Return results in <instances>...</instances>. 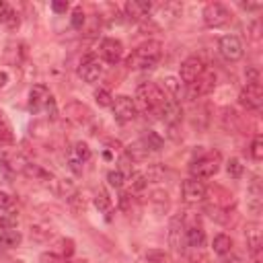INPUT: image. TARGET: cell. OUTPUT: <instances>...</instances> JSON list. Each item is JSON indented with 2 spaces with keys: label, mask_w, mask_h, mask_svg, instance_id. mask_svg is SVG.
Returning <instances> with one entry per match:
<instances>
[{
  "label": "cell",
  "mask_w": 263,
  "mask_h": 263,
  "mask_svg": "<svg viewBox=\"0 0 263 263\" xmlns=\"http://www.w3.org/2000/svg\"><path fill=\"white\" fill-rule=\"evenodd\" d=\"M158 115H160V119H162L166 125L175 127V125H179L181 119H183V109H181V105H179L175 99H166V103L162 105V109H160Z\"/></svg>",
  "instance_id": "9a60e30c"
},
{
  "label": "cell",
  "mask_w": 263,
  "mask_h": 263,
  "mask_svg": "<svg viewBox=\"0 0 263 263\" xmlns=\"http://www.w3.org/2000/svg\"><path fill=\"white\" fill-rule=\"evenodd\" d=\"M245 238H247L249 253L257 257V255H259V251H261V245H263V236H261V224H259V222H251V224H247Z\"/></svg>",
  "instance_id": "e0dca14e"
},
{
  "label": "cell",
  "mask_w": 263,
  "mask_h": 263,
  "mask_svg": "<svg viewBox=\"0 0 263 263\" xmlns=\"http://www.w3.org/2000/svg\"><path fill=\"white\" fill-rule=\"evenodd\" d=\"M66 117H68L72 123H76V125H84V123L90 121L92 111H90L84 103H80V101H72V103L66 105Z\"/></svg>",
  "instance_id": "7c38bea8"
},
{
  "label": "cell",
  "mask_w": 263,
  "mask_h": 263,
  "mask_svg": "<svg viewBox=\"0 0 263 263\" xmlns=\"http://www.w3.org/2000/svg\"><path fill=\"white\" fill-rule=\"evenodd\" d=\"M107 181H109V185H111V187L119 189V187L125 183V175H123V171L115 168V171H109V173H107Z\"/></svg>",
  "instance_id": "d590c367"
},
{
  "label": "cell",
  "mask_w": 263,
  "mask_h": 263,
  "mask_svg": "<svg viewBox=\"0 0 263 263\" xmlns=\"http://www.w3.org/2000/svg\"><path fill=\"white\" fill-rule=\"evenodd\" d=\"M99 55L107 62V64H117L123 55V43L119 39L113 37H105L99 45Z\"/></svg>",
  "instance_id": "30bf717a"
},
{
  "label": "cell",
  "mask_w": 263,
  "mask_h": 263,
  "mask_svg": "<svg viewBox=\"0 0 263 263\" xmlns=\"http://www.w3.org/2000/svg\"><path fill=\"white\" fill-rule=\"evenodd\" d=\"M74 240L72 238H62L60 240V253H62V257L64 259H70L72 255H74Z\"/></svg>",
  "instance_id": "60d3db41"
},
{
  "label": "cell",
  "mask_w": 263,
  "mask_h": 263,
  "mask_svg": "<svg viewBox=\"0 0 263 263\" xmlns=\"http://www.w3.org/2000/svg\"><path fill=\"white\" fill-rule=\"evenodd\" d=\"M12 203H14L12 195L6 191H0V210H8V208H12Z\"/></svg>",
  "instance_id": "bcb514c9"
},
{
  "label": "cell",
  "mask_w": 263,
  "mask_h": 263,
  "mask_svg": "<svg viewBox=\"0 0 263 263\" xmlns=\"http://www.w3.org/2000/svg\"><path fill=\"white\" fill-rule=\"evenodd\" d=\"M51 92L45 84H35L29 90V111L31 113H39L41 109H45V103L49 101Z\"/></svg>",
  "instance_id": "4fadbf2b"
},
{
  "label": "cell",
  "mask_w": 263,
  "mask_h": 263,
  "mask_svg": "<svg viewBox=\"0 0 263 263\" xmlns=\"http://www.w3.org/2000/svg\"><path fill=\"white\" fill-rule=\"evenodd\" d=\"M203 70H205V68H203V62H201L197 55H191V58H187V60L181 62L179 80L189 86V84H193V82L203 74Z\"/></svg>",
  "instance_id": "9c48e42d"
},
{
  "label": "cell",
  "mask_w": 263,
  "mask_h": 263,
  "mask_svg": "<svg viewBox=\"0 0 263 263\" xmlns=\"http://www.w3.org/2000/svg\"><path fill=\"white\" fill-rule=\"evenodd\" d=\"M201 16H203L205 27H210V29H220V27H224L230 21V12H228V8L222 2H210V4H205Z\"/></svg>",
  "instance_id": "277c9868"
},
{
  "label": "cell",
  "mask_w": 263,
  "mask_h": 263,
  "mask_svg": "<svg viewBox=\"0 0 263 263\" xmlns=\"http://www.w3.org/2000/svg\"><path fill=\"white\" fill-rule=\"evenodd\" d=\"M164 173H166V168H164L162 164H152V166L148 168V173H144V175H146V179H148V181L158 183V181H162Z\"/></svg>",
  "instance_id": "836d02e7"
},
{
  "label": "cell",
  "mask_w": 263,
  "mask_h": 263,
  "mask_svg": "<svg viewBox=\"0 0 263 263\" xmlns=\"http://www.w3.org/2000/svg\"><path fill=\"white\" fill-rule=\"evenodd\" d=\"M14 14V10L10 8V4H6V2H0V25H4L6 27V23H8V18Z\"/></svg>",
  "instance_id": "7bdbcfd3"
},
{
  "label": "cell",
  "mask_w": 263,
  "mask_h": 263,
  "mask_svg": "<svg viewBox=\"0 0 263 263\" xmlns=\"http://www.w3.org/2000/svg\"><path fill=\"white\" fill-rule=\"evenodd\" d=\"M136 109L144 111V113H160L162 105L166 103V95L164 90L154 84V82H144L136 88V97H134Z\"/></svg>",
  "instance_id": "7a4b0ae2"
},
{
  "label": "cell",
  "mask_w": 263,
  "mask_h": 263,
  "mask_svg": "<svg viewBox=\"0 0 263 263\" xmlns=\"http://www.w3.org/2000/svg\"><path fill=\"white\" fill-rule=\"evenodd\" d=\"M45 111L49 113V117H51V119H55V115H58V107H55V101H53V97H49V101L45 103Z\"/></svg>",
  "instance_id": "681fc988"
},
{
  "label": "cell",
  "mask_w": 263,
  "mask_h": 263,
  "mask_svg": "<svg viewBox=\"0 0 263 263\" xmlns=\"http://www.w3.org/2000/svg\"><path fill=\"white\" fill-rule=\"evenodd\" d=\"M245 76H247V84H259V70L257 68H247L245 70Z\"/></svg>",
  "instance_id": "f6af8a7d"
},
{
  "label": "cell",
  "mask_w": 263,
  "mask_h": 263,
  "mask_svg": "<svg viewBox=\"0 0 263 263\" xmlns=\"http://www.w3.org/2000/svg\"><path fill=\"white\" fill-rule=\"evenodd\" d=\"M218 49H220L222 58L228 60V62H238V60L242 58V53H245L242 41H240L236 35H224V37H220Z\"/></svg>",
  "instance_id": "52a82bcc"
},
{
  "label": "cell",
  "mask_w": 263,
  "mask_h": 263,
  "mask_svg": "<svg viewBox=\"0 0 263 263\" xmlns=\"http://www.w3.org/2000/svg\"><path fill=\"white\" fill-rule=\"evenodd\" d=\"M152 203L156 205V212H166V208H168V193L166 191H162V189H156V191H152Z\"/></svg>",
  "instance_id": "f1b7e54d"
},
{
  "label": "cell",
  "mask_w": 263,
  "mask_h": 263,
  "mask_svg": "<svg viewBox=\"0 0 263 263\" xmlns=\"http://www.w3.org/2000/svg\"><path fill=\"white\" fill-rule=\"evenodd\" d=\"M125 152H127V158H129V160H144V158H146V154H148V150L144 148V144H142V142L129 144V146L125 148Z\"/></svg>",
  "instance_id": "83f0119b"
},
{
  "label": "cell",
  "mask_w": 263,
  "mask_h": 263,
  "mask_svg": "<svg viewBox=\"0 0 263 263\" xmlns=\"http://www.w3.org/2000/svg\"><path fill=\"white\" fill-rule=\"evenodd\" d=\"M185 240H187V245L193 247V249L203 247V242H205V232H203V228L197 226V224L189 226V228L185 230Z\"/></svg>",
  "instance_id": "ffe728a7"
},
{
  "label": "cell",
  "mask_w": 263,
  "mask_h": 263,
  "mask_svg": "<svg viewBox=\"0 0 263 263\" xmlns=\"http://www.w3.org/2000/svg\"><path fill=\"white\" fill-rule=\"evenodd\" d=\"M8 80H10V76H8V72H4V70H0V88H4V86L8 84Z\"/></svg>",
  "instance_id": "f5cc1de1"
},
{
  "label": "cell",
  "mask_w": 263,
  "mask_h": 263,
  "mask_svg": "<svg viewBox=\"0 0 263 263\" xmlns=\"http://www.w3.org/2000/svg\"><path fill=\"white\" fill-rule=\"evenodd\" d=\"M240 8H245V10H257V8H261V2H240Z\"/></svg>",
  "instance_id": "816d5d0a"
},
{
  "label": "cell",
  "mask_w": 263,
  "mask_h": 263,
  "mask_svg": "<svg viewBox=\"0 0 263 263\" xmlns=\"http://www.w3.org/2000/svg\"><path fill=\"white\" fill-rule=\"evenodd\" d=\"M140 142L144 144V148H146L148 152H150V150H160V148H162V144H164V140H162L156 132H152V129H148Z\"/></svg>",
  "instance_id": "d4e9b609"
},
{
  "label": "cell",
  "mask_w": 263,
  "mask_h": 263,
  "mask_svg": "<svg viewBox=\"0 0 263 263\" xmlns=\"http://www.w3.org/2000/svg\"><path fill=\"white\" fill-rule=\"evenodd\" d=\"M232 238L228 236V234H216L214 236V240H212V249H214V253L216 255H228L230 251H232Z\"/></svg>",
  "instance_id": "7402d4cb"
},
{
  "label": "cell",
  "mask_w": 263,
  "mask_h": 263,
  "mask_svg": "<svg viewBox=\"0 0 263 263\" xmlns=\"http://www.w3.org/2000/svg\"><path fill=\"white\" fill-rule=\"evenodd\" d=\"M95 101H97L101 107H111L113 97H111V92H109L107 88H99V90H95Z\"/></svg>",
  "instance_id": "f35d334b"
},
{
  "label": "cell",
  "mask_w": 263,
  "mask_h": 263,
  "mask_svg": "<svg viewBox=\"0 0 263 263\" xmlns=\"http://www.w3.org/2000/svg\"><path fill=\"white\" fill-rule=\"evenodd\" d=\"M27 164L29 162L21 154H8V152H2L0 154V166L6 168V171H18V173H23Z\"/></svg>",
  "instance_id": "ac0fdd59"
},
{
  "label": "cell",
  "mask_w": 263,
  "mask_h": 263,
  "mask_svg": "<svg viewBox=\"0 0 263 263\" xmlns=\"http://www.w3.org/2000/svg\"><path fill=\"white\" fill-rule=\"evenodd\" d=\"M238 103L249 109V111H257L263 103V90H261V84H247L240 95H238Z\"/></svg>",
  "instance_id": "8fae6325"
},
{
  "label": "cell",
  "mask_w": 263,
  "mask_h": 263,
  "mask_svg": "<svg viewBox=\"0 0 263 263\" xmlns=\"http://www.w3.org/2000/svg\"><path fill=\"white\" fill-rule=\"evenodd\" d=\"M18 25H21V18H18V14L14 12V14H12L10 18H8V23H6V27H8L10 31H14V29H16Z\"/></svg>",
  "instance_id": "f907efd6"
},
{
  "label": "cell",
  "mask_w": 263,
  "mask_h": 263,
  "mask_svg": "<svg viewBox=\"0 0 263 263\" xmlns=\"http://www.w3.org/2000/svg\"><path fill=\"white\" fill-rule=\"evenodd\" d=\"M68 8H70V4H68L66 0H55V2H51V10H53V12H60V14H62V12H66Z\"/></svg>",
  "instance_id": "c3c4849f"
},
{
  "label": "cell",
  "mask_w": 263,
  "mask_h": 263,
  "mask_svg": "<svg viewBox=\"0 0 263 263\" xmlns=\"http://www.w3.org/2000/svg\"><path fill=\"white\" fill-rule=\"evenodd\" d=\"M144 259H146V263H162L164 261V253L158 251V249H154V251H148Z\"/></svg>",
  "instance_id": "ee69618b"
},
{
  "label": "cell",
  "mask_w": 263,
  "mask_h": 263,
  "mask_svg": "<svg viewBox=\"0 0 263 263\" xmlns=\"http://www.w3.org/2000/svg\"><path fill=\"white\" fill-rule=\"evenodd\" d=\"M72 156H76L80 162H86V160L92 156V152H90V148H88L86 142H76V144H74V152H72Z\"/></svg>",
  "instance_id": "d6a6232c"
},
{
  "label": "cell",
  "mask_w": 263,
  "mask_h": 263,
  "mask_svg": "<svg viewBox=\"0 0 263 263\" xmlns=\"http://www.w3.org/2000/svg\"><path fill=\"white\" fill-rule=\"evenodd\" d=\"M68 205H70L76 214H80V212H84V208H86V197H84L80 191H74V193L68 197Z\"/></svg>",
  "instance_id": "4dcf8cb0"
},
{
  "label": "cell",
  "mask_w": 263,
  "mask_h": 263,
  "mask_svg": "<svg viewBox=\"0 0 263 263\" xmlns=\"http://www.w3.org/2000/svg\"><path fill=\"white\" fill-rule=\"evenodd\" d=\"M111 109H113V117H115L119 123H127V121H132V119L136 117V113H138L134 99L127 97V95H119V97H115L113 103H111Z\"/></svg>",
  "instance_id": "5b68a950"
},
{
  "label": "cell",
  "mask_w": 263,
  "mask_h": 263,
  "mask_svg": "<svg viewBox=\"0 0 263 263\" xmlns=\"http://www.w3.org/2000/svg\"><path fill=\"white\" fill-rule=\"evenodd\" d=\"M162 58V45L160 41H146L138 45L125 60L129 70H148L154 68Z\"/></svg>",
  "instance_id": "6da1fadb"
},
{
  "label": "cell",
  "mask_w": 263,
  "mask_h": 263,
  "mask_svg": "<svg viewBox=\"0 0 263 263\" xmlns=\"http://www.w3.org/2000/svg\"><path fill=\"white\" fill-rule=\"evenodd\" d=\"M205 195H208V189H205V185L199 179H193L191 177V179H185L181 183V199L185 203H189V205L199 203V201L205 199Z\"/></svg>",
  "instance_id": "8992f818"
},
{
  "label": "cell",
  "mask_w": 263,
  "mask_h": 263,
  "mask_svg": "<svg viewBox=\"0 0 263 263\" xmlns=\"http://www.w3.org/2000/svg\"><path fill=\"white\" fill-rule=\"evenodd\" d=\"M82 164H84V162H80L76 156H70V160H68V166H70V171H72L74 175H82Z\"/></svg>",
  "instance_id": "7dc6e473"
},
{
  "label": "cell",
  "mask_w": 263,
  "mask_h": 263,
  "mask_svg": "<svg viewBox=\"0 0 263 263\" xmlns=\"http://www.w3.org/2000/svg\"><path fill=\"white\" fill-rule=\"evenodd\" d=\"M247 203H249V210H253V212H259L261 210V189L257 185H251Z\"/></svg>",
  "instance_id": "f546056e"
},
{
  "label": "cell",
  "mask_w": 263,
  "mask_h": 263,
  "mask_svg": "<svg viewBox=\"0 0 263 263\" xmlns=\"http://www.w3.org/2000/svg\"><path fill=\"white\" fill-rule=\"evenodd\" d=\"M51 189H53V193L60 195V197H70V195L76 191L72 179H51Z\"/></svg>",
  "instance_id": "44dd1931"
},
{
  "label": "cell",
  "mask_w": 263,
  "mask_h": 263,
  "mask_svg": "<svg viewBox=\"0 0 263 263\" xmlns=\"http://www.w3.org/2000/svg\"><path fill=\"white\" fill-rule=\"evenodd\" d=\"M12 142H14V136H12V132H10V125H8V121H6L4 113H2V109H0V144L8 146V144H12Z\"/></svg>",
  "instance_id": "4316f807"
},
{
  "label": "cell",
  "mask_w": 263,
  "mask_h": 263,
  "mask_svg": "<svg viewBox=\"0 0 263 263\" xmlns=\"http://www.w3.org/2000/svg\"><path fill=\"white\" fill-rule=\"evenodd\" d=\"M64 263H88L86 259H66Z\"/></svg>",
  "instance_id": "db71d44e"
},
{
  "label": "cell",
  "mask_w": 263,
  "mask_h": 263,
  "mask_svg": "<svg viewBox=\"0 0 263 263\" xmlns=\"http://www.w3.org/2000/svg\"><path fill=\"white\" fill-rule=\"evenodd\" d=\"M84 21H86V16H84V10H82L80 6H76V8L72 10V18H70L72 27H74V29H82V27H84Z\"/></svg>",
  "instance_id": "ab89813d"
},
{
  "label": "cell",
  "mask_w": 263,
  "mask_h": 263,
  "mask_svg": "<svg viewBox=\"0 0 263 263\" xmlns=\"http://www.w3.org/2000/svg\"><path fill=\"white\" fill-rule=\"evenodd\" d=\"M78 74H80V78L84 82H97L103 76V64H101V60L97 55H92V53L84 55L82 62H80V66H78Z\"/></svg>",
  "instance_id": "ba28073f"
},
{
  "label": "cell",
  "mask_w": 263,
  "mask_h": 263,
  "mask_svg": "<svg viewBox=\"0 0 263 263\" xmlns=\"http://www.w3.org/2000/svg\"><path fill=\"white\" fill-rule=\"evenodd\" d=\"M66 259L62 257V255H58V253H51V251H45V253H41V257H39V263H64Z\"/></svg>",
  "instance_id": "b9f144b4"
},
{
  "label": "cell",
  "mask_w": 263,
  "mask_h": 263,
  "mask_svg": "<svg viewBox=\"0 0 263 263\" xmlns=\"http://www.w3.org/2000/svg\"><path fill=\"white\" fill-rule=\"evenodd\" d=\"M25 175H29V177H33V179H39V181H51L53 177H51V173H47L45 168H41L39 164H27L25 166V171H23Z\"/></svg>",
  "instance_id": "484cf974"
},
{
  "label": "cell",
  "mask_w": 263,
  "mask_h": 263,
  "mask_svg": "<svg viewBox=\"0 0 263 263\" xmlns=\"http://www.w3.org/2000/svg\"><path fill=\"white\" fill-rule=\"evenodd\" d=\"M129 185H132V191H142V189H146L148 179H146L144 173H134L129 177Z\"/></svg>",
  "instance_id": "8d00e7d4"
},
{
  "label": "cell",
  "mask_w": 263,
  "mask_h": 263,
  "mask_svg": "<svg viewBox=\"0 0 263 263\" xmlns=\"http://www.w3.org/2000/svg\"><path fill=\"white\" fill-rule=\"evenodd\" d=\"M251 158L253 160H261L263 158V138L261 136H255L253 142H251Z\"/></svg>",
  "instance_id": "e575fe53"
},
{
  "label": "cell",
  "mask_w": 263,
  "mask_h": 263,
  "mask_svg": "<svg viewBox=\"0 0 263 263\" xmlns=\"http://www.w3.org/2000/svg\"><path fill=\"white\" fill-rule=\"evenodd\" d=\"M220 162H222V156L218 150H212V152H205L203 156L195 158L189 166L193 179H210L214 177L218 171H220Z\"/></svg>",
  "instance_id": "3957f363"
},
{
  "label": "cell",
  "mask_w": 263,
  "mask_h": 263,
  "mask_svg": "<svg viewBox=\"0 0 263 263\" xmlns=\"http://www.w3.org/2000/svg\"><path fill=\"white\" fill-rule=\"evenodd\" d=\"M21 240H23V234L18 230H14V228L4 230L0 234V249H14L21 245Z\"/></svg>",
  "instance_id": "603a6c76"
},
{
  "label": "cell",
  "mask_w": 263,
  "mask_h": 263,
  "mask_svg": "<svg viewBox=\"0 0 263 263\" xmlns=\"http://www.w3.org/2000/svg\"><path fill=\"white\" fill-rule=\"evenodd\" d=\"M92 201H95V205H97V210H99V212H103V214L111 212L113 201H111V197H109L107 189L99 187V189H97V193H95V197H92Z\"/></svg>",
  "instance_id": "cb8c5ba5"
},
{
  "label": "cell",
  "mask_w": 263,
  "mask_h": 263,
  "mask_svg": "<svg viewBox=\"0 0 263 263\" xmlns=\"http://www.w3.org/2000/svg\"><path fill=\"white\" fill-rule=\"evenodd\" d=\"M226 173H228V177H232V179H240L242 173H245V166H242V162H240L238 158H230V160L226 162Z\"/></svg>",
  "instance_id": "1f68e13d"
},
{
  "label": "cell",
  "mask_w": 263,
  "mask_h": 263,
  "mask_svg": "<svg viewBox=\"0 0 263 263\" xmlns=\"http://www.w3.org/2000/svg\"><path fill=\"white\" fill-rule=\"evenodd\" d=\"M29 236L31 240H37V242H45L53 236V228L45 222H37V224H31L29 226Z\"/></svg>",
  "instance_id": "d6986e66"
},
{
  "label": "cell",
  "mask_w": 263,
  "mask_h": 263,
  "mask_svg": "<svg viewBox=\"0 0 263 263\" xmlns=\"http://www.w3.org/2000/svg\"><path fill=\"white\" fill-rule=\"evenodd\" d=\"M123 10H125L127 18H132V21H142V18H146V16L150 14L152 2H148V0H129V2H125Z\"/></svg>",
  "instance_id": "2e32d148"
},
{
  "label": "cell",
  "mask_w": 263,
  "mask_h": 263,
  "mask_svg": "<svg viewBox=\"0 0 263 263\" xmlns=\"http://www.w3.org/2000/svg\"><path fill=\"white\" fill-rule=\"evenodd\" d=\"M214 86H216V74L203 70V74H201L193 84H189V97H201V95H208V92L214 90Z\"/></svg>",
  "instance_id": "5bb4252c"
},
{
  "label": "cell",
  "mask_w": 263,
  "mask_h": 263,
  "mask_svg": "<svg viewBox=\"0 0 263 263\" xmlns=\"http://www.w3.org/2000/svg\"><path fill=\"white\" fill-rule=\"evenodd\" d=\"M162 82H164V88H166L173 97H179V95H181V80H179V78H175V76H166Z\"/></svg>",
  "instance_id": "74e56055"
}]
</instances>
